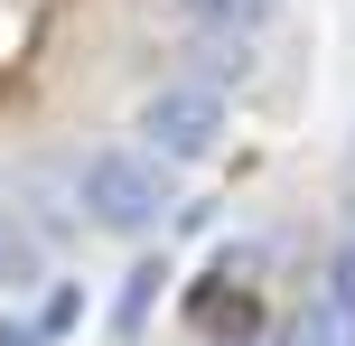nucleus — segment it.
<instances>
[{"label":"nucleus","mask_w":355,"mask_h":346,"mask_svg":"<svg viewBox=\"0 0 355 346\" xmlns=\"http://www.w3.org/2000/svg\"><path fill=\"white\" fill-rule=\"evenodd\" d=\"M75 197H85V216L103 225V234H150V225L168 216V168L150 159V150H94V159L75 168Z\"/></svg>","instance_id":"obj_1"},{"label":"nucleus","mask_w":355,"mask_h":346,"mask_svg":"<svg viewBox=\"0 0 355 346\" xmlns=\"http://www.w3.org/2000/svg\"><path fill=\"white\" fill-rule=\"evenodd\" d=\"M141 150L159 168H196V159H215V150H225V94L215 85H159L141 103Z\"/></svg>","instance_id":"obj_2"},{"label":"nucleus","mask_w":355,"mask_h":346,"mask_svg":"<svg viewBox=\"0 0 355 346\" xmlns=\"http://www.w3.org/2000/svg\"><path fill=\"white\" fill-rule=\"evenodd\" d=\"M281 346H355V300H337V291H309L300 309H290Z\"/></svg>","instance_id":"obj_3"},{"label":"nucleus","mask_w":355,"mask_h":346,"mask_svg":"<svg viewBox=\"0 0 355 346\" xmlns=\"http://www.w3.org/2000/svg\"><path fill=\"white\" fill-rule=\"evenodd\" d=\"M159 291H168V262L159 253H141L122 272V300H112V337H141L150 328V309H159Z\"/></svg>","instance_id":"obj_4"},{"label":"nucleus","mask_w":355,"mask_h":346,"mask_svg":"<svg viewBox=\"0 0 355 346\" xmlns=\"http://www.w3.org/2000/svg\"><path fill=\"white\" fill-rule=\"evenodd\" d=\"M28 281H47V253H37V234L0 206V300H19Z\"/></svg>","instance_id":"obj_5"},{"label":"nucleus","mask_w":355,"mask_h":346,"mask_svg":"<svg viewBox=\"0 0 355 346\" xmlns=\"http://www.w3.org/2000/svg\"><path fill=\"white\" fill-rule=\"evenodd\" d=\"M243 75H252V37L243 28H206L196 37V85L225 94V85H243Z\"/></svg>","instance_id":"obj_6"},{"label":"nucleus","mask_w":355,"mask_h":346,"mask_svg":"<svg viewBox=\"0 0 355 346\" xmlns=\"http://www.w3.org/2000/svg\"><path fill=\"white\" fill-rule=\"evenodd\" d=\"M178 10H187L196 19V28H262V19H271V0H178Z\"/></svg>","instance_id":"obj_7"},{"label":"nucleus","mask_w":355,"mask_h":346,"mask_svg":"<svg viewBox=\"0 0 355 346\" xmlns=\"http://www.w3.org/2000/svg\"><path fill=\"white\" fill-rule=\"evenodd\" d=\"M75 318H85V291H75V281H56V291L37 300V337H66Z\"/></svg>","instance_id":"obj_8"},{"label":"nucleus","mask_w":355,"mask_h":346,"mask_svg":"<svg viewBox=\"0 0 355 346\" xmlns=\"http://www.w3.org/2000/svg\"><path fill=\"white\" fill-rule=\"evenodd\" d=\"M327 291H337V300H355V225L337 234V253H327Z\"/></svg>","instance_id":"obj_9"},{"label":"nucleus","mask_w":355,"mask_h":346,"mask_svg":"<svg viewBox=\"0 0 355 346\" xmlns=\"http://www.w3.org/2000/svg\"><path fill=\"white\" fill-rule=\"evenodd\" d=\"M0 346H47V337H37L28 309H0Z\"/></svg>","instance_id":"obj_10"}]
</instances>
